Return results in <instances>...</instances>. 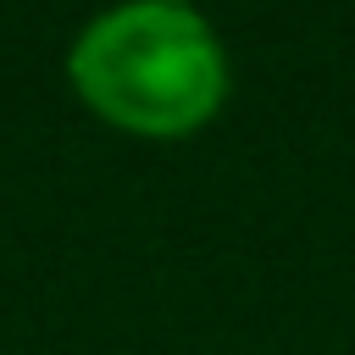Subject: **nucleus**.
<instances>
[{"label":"nucleus","instance_id":"nucleus-1","mask_svg":"<svg viewBox=\"0 0 355 355\" xmlns=\"http://www.w3.org/2000/svg\"><path fill=\"white\" fill-rule=\"evenodd\" d=\"M72 94L133 139H189L227 100V44L194 6L122 0L78 28Z\"/></svg>","mask_w":355,"mask_h":355},{"label":"nucleus","instance_id":"nucleus-2","mask_svg":"<svg viewBox=\"0 0 355 355\" xmlns=\"http://www.w3.org/2000/svg\"><path fill=\"white\" fill-rule=\"evenodd\" d=\"M155 6H194V0H155Z\"/></svg>","mask_w":355,"mask_h":355}]
</instances>
